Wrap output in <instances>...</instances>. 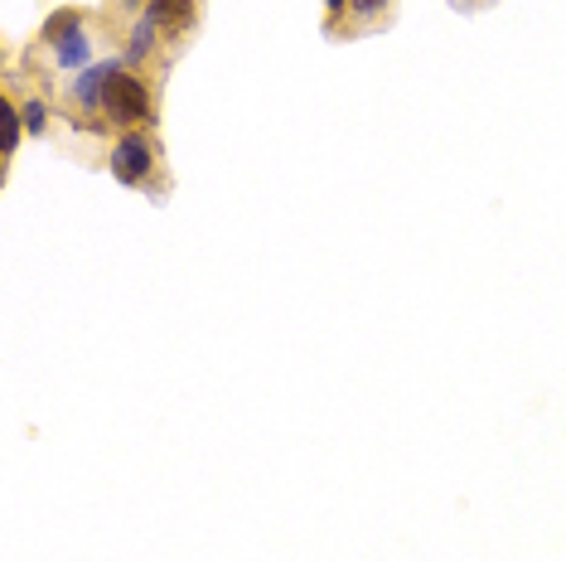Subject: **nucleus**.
<instances>
[{
	"mask_svg": "<svg viewBox=\"0 0 566 562\" xmlns=\"http://www.w3.org/2000/svg\"><path fill=\"white\" fill-rule=\"evenodd\" d=\"M156 34H160V24L150 20V15H140V20H136V30H132V49H126V59H132V63L146 59L150 49H156Z\"/></svg>",
	"mask_w": 566,
	"mask_h": 562,
	"instance_id": "0eeeda50",
	"label": "nucleus"
},
{
	"mask_svg": "<svg viewBox=\"0 0 566 562\" xmlns=\"http://www.w3.org/2000/svg\"><path fill=\"white\" fill-rule=\"evenodd\" d=\"M117 73V63H97V69H87L78 83H73V102H78L83 112H102V97H107V79Z\"/></svg>",
	"mask_w": 566,
	"mask_h": 562,
	"instance_id": "20e7f679",
	"label": "nucleus"
},
{
	"mask_svg": "<svg viewBox=\"0 0 566 562\" xmlns=\"http://www.w3.org/2000/svg\"><path fill=\"white\" fill-rule=\"evenodd\" d=\"M20 122H24V132H30V136H44L49 132V107H44L40 97L20 102Z\"/></svg>",
	"mask_w": 566,
	"mask_h": 562,
	"instance_id": "6e6552de",
	"label": "nucleus"
},
{
	"mask_svg": "<svg viewBox=\"0 0 566 562\" xmlns=\"http://www.w3.org/2000/svg\"><path fill=\"white\" fill-rule=\"evenodd\" d=\"M146 15L170 34H185L195 24V0H146Z\"/></svg>",
	"mask_w": 566,
	"mask_h": 562,
	"instance_id": "39448f33",
	"label": "nucleus"
},
{
	"mask_svg": "<svg viewBox=\"0 0 566 562\" xmlns=\"http://www.w3.org/2000/svg\"><path fill=\"white\" fill-rule=\"evenodd\" d=\"M40 40L54 49L59 69H83V63L93 59V49H87V34H83V10H59V15L44 24Z\"/></svg>",
	"mask_w": 566,
	"mask_h": 562,
	"instance_id": "7ed1b4c3",
	"label": "nucleus"
},
{
	"mask_svg": "<svg viewBox=\"0 0 566 562\" xmlns=\"http://www.w3.org/2000/svg\"><path fill=\"white\" fill-rule=\"evenodd\" d=\"M349 6H354V0H325V15H329L325 30H329V34H339V15H344Z\"/></svg>",
	"mask_w": 566,
	"mask_h": 562,
	"instance_id": "9d476101",
	"label": "nucleus"
},
{
	"mask_svg": "<svg viewBox=\"0 0 566 562\" xmlns=\"http://www.w3.org/2000/svg\"><path fill=\"white\" fill-rule=\"evenodd\" d=\"M156 140H150L146 132H126L117 136V146H112V175H117L122 185H150V175H156Z\"/></svg>",
	"mask_w": 566,
	"mask_h": 562,
	"instance_id": "f03ea898",
	"label": "nucleus"
},
{
	"mask_svg": "<svg viewBox=\"0 0 566 562\" xmlns=\"http://www.w3.org/2000/svg\"><path fill=\"white\" fill-rule=\"evenodd\" d=\"M102 117L112 126H126V132H136V126H146L156 117V97H150L146 79H136L132 69H117L107 79V97H102Z\"/></svg>",
	"mask_w": 566,
	"mask_h": 562,
	"instance_id": "f257e3e1",
	"label": "nucleus"
},
{
	"mask_svg": "<svg viewBox=\"0 0 566 562\" xmlns=\"http://www.w3.org/2000/svg\"><path fill=\"white\" fill-rule=\"evenodd\" d=\"M388 6H392V0H354L349 10H354L358 20H368V24H373V20H382V15H388Z\"/></svg>",
	"mask_w": 566,
	"mask_h": 562,
	"instance_id": "1a4fd4ad",
	"label": "nucleus"
},
{
	"mask_svg": "<svg viewBox=\"0 0 566 562\" xmlns=\"http://www.w3.org/2000/svg\"><path fill=\"white\" fill-rule=\"evenodd\" d=\"M20 132H24V122H20V102L6 93V102H0V156H6V160H15Z\"/></svg>",
	"mask_w": 566,
	"mask_h": 562,
	"instance_id": "423d86ee",
	"label": "nucleus"
}]
</instances>
